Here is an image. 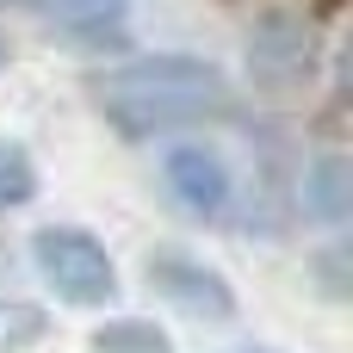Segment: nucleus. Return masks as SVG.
Wrapping results in <instances>:
<instances>
[{"label": "nucleus", "instance_id": "obj_1", "mask_svg": "<svg viewBox=\"0 0 353 353\" xmlns=\"http://www.w3.org/2000/svg\"><path fill=\"white\" fill-rule=\"evenodd\" d=\"M93 99L118 137L143 143V137L192 130V124L230 112V81H223V68H211L199 56H143V62L105 74L93 87Z\"/></svg>", "mask_w": 353, "mask_h": 353}, {"label": "nucleus", "instance_id": "obj_2", "mask_svg": "<svg viewBox=\"0 0 353 353\" xmlns=\"http://www.w3.org/2000/svg\"><path fill=\"white\" fill-rule=\"evenodd\" d=\"M31 267H37L43 285H50L62 304H74V310H99V304L118 298V267H112V254H105L87 230H74V223L37 230V236H31Z\"/></svg>", "mask_w": 353, "mask_h": 353}, {"label": "nucleus", "instance_id": "obj_3", "mask_svg": "<svg viewBox=\"0 0 353 353\" xmlns=\"http://www.w3.org/2000/svg\"><path fill=\"white\" fill-rule=\"evenodd\" d=\"M161 186H168V199L186 211V217H199V223H217L223 211H230V199H236V180H230V161L211 149V143H174L168 155H161Z\"/></svg>", "mask_w": 353, "mask_h": 353}, {"label": "nucleus", "instance_id": "obj_4", "mask_svg": "<svg viewBox=\"0 0 353 353\" xmlns=\"http://www.w3.org/2000/svg\"><path fill=\"white\" fill-rule=\"evenodd\" d=\"M149 285H155L168 304H180L186 316H211V323H223V316L236 310V292L223 285V273H211L205 261L174 254V248L149 254Z\"/></svg>", "mask_w": 353, "mask_h": 353}, {"label": "nucleus", "instance_id": "obj_5", "mask_svg": "<svg viewBox=\"0 0 353 353\" xmlns=\"http://www.w3.org/2000/svg\"><path fill=\"white\" fill-rule=\"evenodd\" d=\"M93 353H174V341L143 316H118V323L93 329Z\"/></svg>", "mask_w": 353, "mask_h": 353}, {"label": "nucleus", "instance_id": "obj_6", "mask_svg": "<svg viewBox=\"0 0 353 353\" xmlns=\"http://www.w3.org/2000/svg\"><path fill=\"white\" fill-rule=\"evenodd\" d=\"M12 6H25L37 19H56V25H105V31H118L124 0H12Z\"/></svg>", "mask_w": 353, "mask_h": 353}, {"label": "nucleus", "instance_id": "obj_7", "mask_svg": "<svg viewBox=\"0 0 353 353\" xmlns=\"http://www.w3.org/2000/svg\"><path fill=\"white\" fill-rule=\"evenodd\" d=\"M43 335H50V316L37 304H25V298L0 304V353H25V347H37Z\"/></svg>", "mask_w": 353, "mask_h": 353}, {"label": "nucleus", "instance_id": "obj_8", "mask_svg": "<svg viewBox=\"0 0 353 353\" xmlns=\"http://www.w3.org/2000/svg\"><path fill=\"white\" fill-rule=\"evenodd\" d=\"M37 199V168L19 143H0V211H19Z\"/></svg>", "mask_w": 353, "mask_h": 353}, {"label": "nucleus", "instance_id": "obj_9", "mask_svg": "<svg viewBox=\"0 0 353 353\" xmlns=\"http://www.w3.org/2000/svg\"><path fill=\"white\" fill-rule=\"evenodd\" d=\"M310 205L323 211V217H341V161H316V174H310Z\"/></svg>", "mask_w": 353, "mask_h": 353}, {"label": "nucleus", "instance_id": "obj_10", "mask_svg": "<svg viewBox=\"0 0 353 353\" xmlns=\"http://www.w3.org/2000/svg\"><path fill=\"white\" fill-rule=\"evenodd\" d=\"M0 68H6V43H0Z\"/></svg>", "mask_w": 353, "mask_h": 353}]
</instances>
